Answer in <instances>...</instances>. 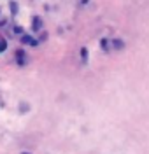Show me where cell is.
<instances>
[{"label":"cell","instance_id":"cell-1","mask_svg":"<svg viewBox=\"0 0 149 154\" xmlns=\"http://www.w3.org/2000/svg\"><path fill=\"white\" fill-rule=\"evenodd\" d=\"M7 48V42H5V40H4V38L0 37V53H2V51H4V49Z\"/></svg>","mask_w":149,"mask_h":154},{"label":"cell","instance_id":"cell-2","mask_svg":"<svg viewBox=\"0 0 149 154\" xmlns=\"http://www.w3.org/2000/svg\"><path fill=\"white\" fill-rule=\"evenodd\" d=\"M25 154H28V152H25Z\"/></svg>","mask_w":149,"mask_h":154}]
</instances>
